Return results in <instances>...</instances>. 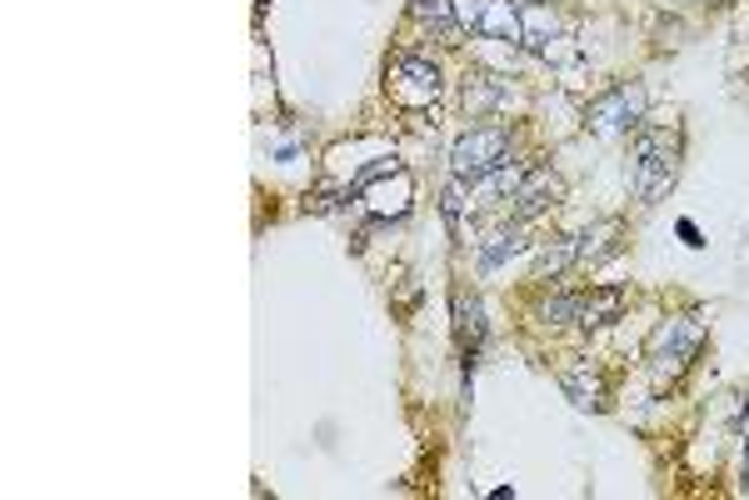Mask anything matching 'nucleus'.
Instances as JSON below:
<instances>
[{"label":"nucleus","mask_w":749,"mask_h":500,"mask_svg":"<svg viewBox=\"0 0 749 500\" xmlns=\"http://www.w3.org/2000/svg\"><path fill=\"white\" fill-rule=\"evenodd\" d=\"M679 175V130H664V125H639L635 130V196L645 205L664 200L675 190Z\"/></svg>","instance_id":"obj_1"},{"label":"nucleus","mask_w":749,"mask_h":500,"mask_svg":"<svg viewBox=\"0 0 749 500\" xmlns=\"http://www.w3.org/2000/svg\"><path fill=\"white\" fill-rule=\"evenodd\" d=\"M510 155V130L504 125H475L465 136L454 140L450 150V171L454 180H465V186H479L485 175H495Z\"/></svg>","instance_id":"obj_2"},{"label":"nucleus","mask_w":749,"mask_h":500,"mask_svg":"<svg viewBox=\"0 0 749 500\" xmlns=\"http://www.w3.org/2000/svg\"><path fill=\"white\" fill-rule=\"evenodd\" d=\"M704 346V315H675V321H664L650 340V365H654V380H675L689 361H695V350Z\"/></svg>","instance_id":"obj_3"},{"label":"nucleus","mask_w":749,"mask_h":500,"mask_svg":"<svg viewBox=\"0 0 749 500\" xmlns=\"http://www.w3.org/2000/svg\"><path fill=\"white\" fill-rule=\"evenodd\" d=\"M645 86L639 80H625V86L604 90V96L590 100V130L595 136H629L645 125Z\"/></svg>","instance_id":"obj_4"},{"label":"nucleus","mask_w":749,"mask_h":500,"mask_svg":"<svg viewBox=\"0 0 749 500\" xmlns=\"http://www.w3.org/2000/svg\"><path fill=\"white\" fill-rule=\"evenodd\" d=\"M560 196H565V180L550 171V165H529L525 186L510 196V221H535V215H545L550 205H560Z\"/></svg>","instance_id":"obj_5"},{"label":"nucleus","mask_w":749,"mask_h":500,"mask_svg":"<svg viewBox=\"0 0 749 500\" xmlns=\"http://www.w3.org/2000/svg\"><path fill=\"white\" fill-rule=\"evenodd\" d=\"M465 25L490 40H525V21H520L515 0H470L465 5Z\"/></svg>","instance_id":"obj_6"},{"label":"nucleus","mask_w":749,"mask_h":500,"mask_svg":"<svg viewBox=\"0 0 749 500\" xmlns=\"http://www.w3.org/2000/svg\"><path fill=\"white\" fill-rule=\"evenodd\" d=\"M395 80H405V86H395V96L405 100V105H425V100L440 96V65H430L425 55H400L395 61Z\"/></svg>","instance_id":"obj_7"},{"label":"nucleus","mask_w":749,"mask_h":500,"mask_svg":"<svg viewBox=\"0 0 749 500\" xmlns=\"http://www.w3.org/2000/svg\"><path fill=\"white\" fill-rule=\"evenodd\" d=\"M560 386H565V396L575 400L579 411H604V405H610V390H604V375L595 371V365H570V371L560 375Z\"/></svg>","instance_id":"obj_8"},{"label":"nucleus","mask_w":749,"mask_h":500,"mask_svg":"<svg viewBox=\"0 0 749 500\" xmlns=\"http://www.w3.org/2000/svg\"><path fill=\"white\" fill-rule=\"evenodd\" d=\"M454 336L465 346V355H475L485 346V305L470 290H454Z\"/></svg>","instance_id":"obj_9"},{"label":"nucleus","mask_w":749,"mask_h":500,"mask_svg":"<svg viewBox=\"0 0 749 500\" xmlns=\"http://www.w3.org/2000/svg\"><path fill=\"white\" fill-rule=\"evenodd\" d=\"M620 240H625V225L600 221L590 236H579V265H600V261H610V255H620Z\"/></svg>","instance_id":"obj_10"},{"label":"nucleus","mask_w":749,"mask_h":500,"mask_svg":"<svg viewBox=\"0 0 749 500\" xmlns=\"http://www.w3.org/2000/svg\"><path fill=\"white\" fill-rule=\"evenodd\" d=\"M620 311H625V290H620V286H600V290H590V296L579 300V325L595 330V325H610Z\"/></svg>","instance_id":"obj_11"},{"label":"nucleus","mask_w":749,"mask_h":500,"mask_svg":"<svg viewBox=\"0 0 749 500\" xmlns=\"http://www.w3.org/2000/svg\"><path fill=\"white\" fill-rule=\"evenodd\" d=\"M410 15H415L425 30H435L440 40H460V21H454V5L450 0H410Z\"/></svg>","instance_id":"obj_12"},{"label":"nucleus","mask_w":749,"mask_h":500,"mask_svg":"<svg viewBox=\"0 0 749 500\" xmlns=\"http://www.w3.org/2000/svg\"><path fill=\"white\" fill-rule=\"evenodd\" d=\"M575 265H579V236H560V240H550V246L540 250L535 275H540V280H560V275L575 271Z\"/></svg>","instance_id":"obj_13"},{"label":"nucleus","mask_w":749,"mask_h":500,"mask_svg":"<svg viewBox=\"0 0 749 500\" xmlns=\"http://www.w3.org/2000/svg\"><path fill=\"white\" fill-rule=\"evenodd\" d=\"M520 246H525V240H520V221H515L510 230H500V236H490L485 246H479V271H500Z\"/></svg>","instance_id":"obj_14"},{"label":"nucleus","mask_w":749,"mask_h":500,"mask_svg":"<svg viewBox=\"0 0 749 500\" xmlns=\"http://www.w3.org/2000/svg\"><path fill=\"white\" fill-rule=\"evenodd\" d=\"M500 100H504V86H500V80H495V75H475V80H470V86H465V111H470V115H485V111H495Z\"/></svg>","instance_id":"obj_15"},{"label":"nucleus","mask_w":749,"mask_h":500,"mask_svg":"<svg viewBox=\"0 0 749 500\" xmlns=\"http://www.w3.org/2000/svg\"><path fill=\"white\" fill-rule=\"evenodd\" d=\"M520 21H525V46L529 50H545V40L554 36V11H545V5H525Z\"/></svg>","instance_id":"obj_16"},{"label":"nucleus","mask_w":749,"mask_h":500,"mask_svg":"<svg viewBox=\"0 0 749 500\" xmlns=\"http://www.w3.org/2000/svg\"><path fill=\"white\" fill-rule=\"evenodd\" d=\"M360 200V190L350 186H325V190H315V196H310V211L315 215H340V211H350V205H355Z\"/></svg>","instance_id":"obj_17"},{"label":"nucleus","mask_w":749,"mask_h":500,"mask_svg":"<svg viewBox=\"0 0 749 500\" xmlns=\"http://www.w3.org/2000/svg\"><path fill=\"white\" fill-rule=\"evenodd\" d=\"M579 300H585V296H550V300L540 305V321H545V325L579 321Z\"/></svg>","instance_id":"obj_18"},{"label":"nucleus","mask_w":749,"mask_h":500,"mask_svg":"<svg viewBox=\"0 0 749 500\" xmlns=\"http://www.w3.org/2000/svg\"><path fill=\"white\" fill-rule=\"evenodd\" d=\"M440 211H445V221H450V230H460V215H465V180H450V186L440 190Z\"/></svg>","instance_id":"obj_19"},{"label":"nucleus","mask_w":749,"mask_h":500,"mask_svg":"<svg viewBox=\"0 0 749 500\" xmlns=\"http://www.w3.org/2000/svg\"><path fill=\"white\" fill-rule=\"evenodd\" d=\"M380 175H400V161H375L360 171V186H370V180H380Z\"/></svg>","instance_id":"obj_20"},{"label":"nucleus","mask_w":749,"mask_h":500,"mask_svg":"<svg viewBox=\"0 0 749 500\" xmlns=\"http://www.w3.org/2000/svg\"><path fill=\"white\" fill-rule=\"evenodd\" d=\"M679 240L700 250V246H704V240H700V225H695V221H679Z\"/></svg>","instance_id":"obj_21"},{"label":"nucleus","mask_w":749,"mask_h":500,"mask_svg":"<svg viewBox=\"0 0 749 500\" xmlns=\"http://www.w3.org/2000/svg\"><path fill=\"white\" fill-rule=\"evenodd\" d=\"M745 490H749V440H745Z\"/></svg>","instance_id":"obj_22"}]
</instances>
